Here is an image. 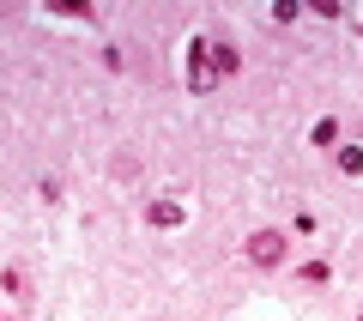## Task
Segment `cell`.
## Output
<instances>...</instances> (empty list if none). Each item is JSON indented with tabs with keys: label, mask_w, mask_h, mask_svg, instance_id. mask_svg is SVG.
Returning a JSON list of instances; mask_svg holds the SVG:
<instances>
[{
	"label": "cell",
	"mask_w": 363,
	"mask_h": 321,
	"mask_svg": "<svg viewBox=\"0 0 363 321\" xmlns=\"http://www.w3.org/2000/svg\"><path fill=\"white\" fill-rule=\"evenodd\" d=\"M248 261H255V267H279V261H285V236L279 231H255L248 236Z\"/></svg>",
	"instance_id": "6da1fadb"
},
{
	"label": "cell",
	"mask_w": 363,
	"mask_h": 321,
	"mask_svg": "<svg viewBox=\"0 0 363 321\" xmlns=\"http://www.w3.org/2000/svg\"><path fill=\"white\" fill-rule=\"evenodd\" d=\"M188 85H194V91H212V85H218V73H212V55H206V43H188Z\"/></svg>",
	"instance_id": "7a4b0ae2"
},
{
	"label": "cell",
	"mask_w": 363,
	"mask_h": 321,
	"mask_svg": "<svg viewBox=\"0 0 363 321\" xmlns=\"http://www.w3.org/2000/svg\"><path fill=\"white\" fill-rule=\"evenodd\" d=\"M182 219H188V206H182V200H152V206H145V224H157V231H176Z\"/></svg>",
	"instance_id": "3957f363"
},
{
	"label": "cell",
	"mask_w": 363,
	"mask_h": 321,
	"mask_svg": "<svg viewBox=\"0 0 363 321\" xmlns=\"http://www.w3.org/2000/svg\"><path fill=\"white\" fill-rule=\"evenodd\" d=\"M206 55H212V73H218V79H230L236 67H242V61H236V49H230V43H206Z\"/></svg>",
	"instance_id": "277c9868"
},
{
	"label": "cell",
	"mask_w": 363,
	"mask_h": 321,
	"mask_svg": "<svg viewBox=\"0 0 363 321\" xmlns=\"http://www.w3.org/2000/svg\"><path fill=\"white\" fill-rule=\"evenodd\" d=\"M339 170H345V176H357V170H363V152H357V146H339Z\"/></svg>",
	"instance_id": "5b68a950"
},
{
	"label": "cell",
	"mask_w": 363,
	"mask_h": 321,
	"mask_svg": "<svg viewBox=\"0 0 363 321\" xmlns=\"http://www.w3.org/2000/svg\"><path fill=\"white\" fill-rule=\"evenodd\" d=\"M339 140V121H315V146H333Z\"/></svg>",
	"instance_id": "8992f818"
}]
</instances>
